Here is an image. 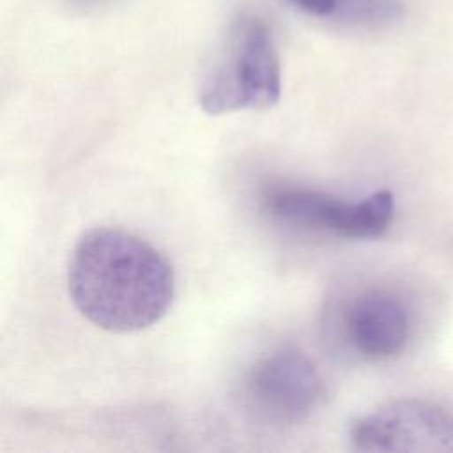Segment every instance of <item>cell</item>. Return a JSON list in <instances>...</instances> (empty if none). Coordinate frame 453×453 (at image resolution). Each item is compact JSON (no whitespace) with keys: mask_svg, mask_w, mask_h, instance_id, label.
I'll list each match as a JSON object with an SVG mask.
<instances>
[{"mask_svg":"<svg viewBox=\"0 0 453 453\" xmlns=\"http://www.w3.org/2000/svg\"><path fill=\"white\" fill-rule=\"evenodd\" d=\"M264 211L285 223L345 239H377L391 225L395 196L379 189L359 202H345L301 186H274L262 195Z\"/></svg>","mask_w":453,"mask_h":453,"instance_id":"3957f363","label":"cell"},{"mask_svg":"<svg viewBox=\"0 0 453 453\" xmlns=\"http://www.w3.org/2000/svg\"><path fill=\"white\" fill-rule=\"evenodd\" d=\"M299 11L320 19L384 23L402 11L398 0H287Z\"/></svg>","mask_w":453,"mask_h":453,"instance_id":"52a82bcc","label":"cell"},{"mask_svg":"<svg viewBox=\"0 0 453 453\" xmlns=\"http://www.w3.org/2000/svg\"><path fill=\"white\" fill-rule=\"evenodd\" d=\"M67 290L76 310L111 333H134L159 322L175 296L166 257L122 228L99 226L76 242Z\"/></svg>","mask_w":453,"mask_h":453,"instance_id":"6da1fadb","label":"cell"},{"mask_svg":"<svg viewBox=\"0 0 453 453\" xmlns=\"http://www.w3.org/2000/svg\"><path fill=\"white\" fill-rule=\"evenodd\" d=\"M349 441L365 453H453V412L426 400H395L357 418Z\"/></svg>","mask_w":453,"mask_h":453,"instance_id":"5b68a950","label":"cell"},{"mask_svg":"<svg viewBox=\"0 0 453 453\" xmlns=\"http://www.w3.org/2000/svg\"><path fill=\"white\" fill-rule=\"evenodd\" d=\"M347 343L366 359L396 356L409 336V315L403 303L386 290H365L342 311Z\"/></svg>","mask_w":453,"mask_h":453,"instance_id":"8992f818","label":"cell"},{"mask_svg":"<svg viewBox=\"0 0 453 453\" xmlns=\"http://www.w3.org/2000/svg\"><path fill=\"white\" fill-rule=\"evenodd\" d=\"M326 386L315 363L296 347L260 356L246 373L248 409L271 425H297L324 400Z\"/></svg>","mask_w":453,"mask_h":453,"instance_id":"277c9868","label":"cell"},{"mask_svg":"<svg viewBox=\"0 0 453 453\" xmlns=\"http://www.w3.org/2000/svg\"><path fill=\"white\" fill-rule=\"evenodd\" d=\"M281 96V65L265 19L239 12L214 48L198 85L207 115L269 110Z\"/></svg>","mask_w":453,"mask_h":453,"instance_id":"7a4b0ae2","label":"cell"}]
</instances>
